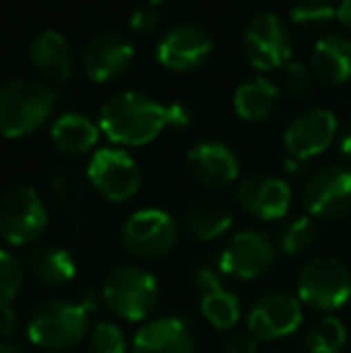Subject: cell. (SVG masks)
Returning a JSON list of instances; mask_svg holds the SVG:
<instances>
[{
	"instance_id": "6da1fadb",
	"label": "cell",
	"mask_w": 351,
	"mask_h": 353,
	"mask_svg": "<svg viewBox=\"0 0 351 353\" xmlns=\"http://www.w3.org/2000/svg\"><path fill=\"white\" fill-rule=\"evenodd\" d=\"M171 125L169 106L137 92L111 97L99 113V128L111 142L123 147H142Z\"/></svg>"
},
{
	"instance_id": "7a4b0ae2",
	"label": "cell",
	"mask_w": 351,
	"mask_h": 353,
	"mask_svg": "<svg viewBox=\"0 0 351 353\" xmlns=\"http://www.w3.org/2000/svg\"><path fill=\"white\" fill-rule=\"evenodd\" d=\"M97 291H85L80 301H46L29 315L27 336L43 351H70L92 330Z\"/></svg>"
},
{
	"instance_id": "3957f363",
	"label": "cell",
	"mask_w": 351,
	"mask_h": 353,
	"mask_svg": "<svg viewBox=\"0 0 351 353\" xmlns=\"http://www.w3.org/2000/svg\"><path fill=\"white\" fill-rule=\"evenodd\" d=\"M56 92L37 79H12L0 87V135L17 140L32 135L51 118Z\"/></svg>"
},
{
	"instance_id": "277c9868",
	"label": "cell",
	"mask_w": 351,
	"mask_h": 353,
	"mask_svg": "<svg viewBox=\"0 0 351 353\" xmlns=\"http://www.w3.org/2000/svg\"><path fill=\"white\" fill-rule=\"evenodd\" d=\"M101 301L113 315L128 322H140L150 317L159 303V281L142 267L121 265L103 279Z\"/></svg>"
},
{
	"instance_id": "5b68a950",
	"label": "cell",
	"mask_w": 351,
	"mask_h": 353,
	"mask_svg": "<svg viewBox=\"0 0 351 353\" xmlns=\"http://www.w3.org/2000/svg\"><path fill=\"white\" fill-rule=\"evenodd\" d=\"M301 305L310 310L332 312L339 310L351 298V270L344 260L334 255H320L305 262L296 281Z\"/></svg>"
},
{
	"instance_id": "8992f818",
	"label": "cell",
	"mask_w": 351,
	"mask_h": 353,
	"mask_svg": "<svg viewBox=\"0 0 351 353\" xmlns=\"http://www.w3.org/2000/svg\"><path fill=\"white\" fill-rule=\"evenodd\" d=\"M48 228V207L29 185H14L0 195V238L8 245L37 243Z\"/></svg>"
},
{
	"instance_id": "52a82bcc",
	"label": "cell",
	"mask_w": 351,
	"mask_h": 353,
	"mask_svg": "<svg viewBox=\"0 0 351 353\" xmlns=\"http://www.w3.org/2000/svg\"><path fill=\"white\" fill-rule=\"evenodd\" d=\"M121 243L130 255L140 260H159L176 248L178 223L169 212L157 207L137 210L123 221Z\"/></svg>"
},
{
	"instance_id": "ba28073f",
	"label": "cell",
	"mask_w": 351,
	"mask_h": 353,
	"mask_svg": "<svg viewBox=\"0 0 351 353\" xmlns=\"http://www.w3.org/2000/svg\"><path fill=\"white\" fill-rule=\"evenodd\" d=\"M241 46L255 70H281L291 56V34L274 12H258L243 29Z\"/></svg>"
},
{
	"instance_id": "9c48e42d",
	"label": "cell",
	"mask_w": 351,
	"mask_h": 353,
	"mask_svg": "<svg viewBox=\"0 0 351 353\" xmlns=\"http://www.w3.org/2000/svg\"><path fill=\"white\" fill-rule=\"evenodd\" d=\"M87 178L94 190L108 202H128L137 195L142 173L137 161L123 149H99L87 166Z\"/></svg>"
},
{
	"instance_id": "30bf717a",
	"label": "cell",
	"mask_w": 351,
	"mask_h": 353,
	"mask_svg": "<svg viewBox=\"0 0 351 353\" xmlns=\"http://www.w3.org/2000/svg\"><path fill=\"white\" fill-rule=\"evenodd\" d=\"M308 216L315 219H342L351 212V168L323 166L310 173L301 190Z\"/></svg>"
},
{
	"instance_id": "8fae6325",
	"label": "cell",
	"mask_w": 351,
	"mask_h": 353,
	"mask_svg": "<svg viewBox=\"0 0 351 353\" xmlns=\"http://www.w3.org/2000/svg\"><path fill=\"white\" fill-rule=\"evenodd\" d=\"M277 245L263 231H241L224 245L219 255V272L234 279L253 281L272 270Z\"/></svg>"
},
{
	"instance_id": "7c38bea8",
	"label": "cell",
	"mask_w": 351,
	"mask_h": 353,
	"mask_svg": "<svg viewBox=\"0 0 351 353\" xmlns=\"http://www.w3.org/2000/svg\"><path fill=\"white\" fill-rule=\"evenodd\" d=\"M303 322V305L296 296L270 291L253 303L248 312V334L258 341H274L294 334Z\"/></svg>"
},
{
	"instance_id": "4fadbf2b",
	"label": "cell",
	"mask_w": 351,
	"mask_h": 353,
	"mask_svg": "<svg viewBox=\"0 0 351 353\" xmlns=\"http://www.w3.org/2000/svg\"><path fill=\"white\" fill-rule=\"evenodd\" d=\"M337 137V118L328 108H313L301 113L289 123L284 132V147L294 161H308V159L323 154Z\"/></svg>"
},
{
	"instance_id": "5bb4252c",
	"label": "cell",
	"mask_w": 351,
	"mask_h": 353,
	"mask_svg": "<svg viewBox=\"0 0 351 353\" xmlns=\"http://www.w3.org/2000/svg\"><path fill=\"white\" fill-rule=\"evenodd\" d=\"M212 56V39L197 24H178L157 46V58L171 72H190L202 68Z\"/></svg>"
},
{
	"instance_id": "9a60e30c",
	"label": "cell",
	"mask_w": 351,
	"mask_h": 353,
	"mask_svg": "<svg viewBox=\"0 0 351 353\" xmlns=\"http://www.w3.org/2000/svg\"><path fill=\"white\" fill-rule=\"evenodd\" d=\"M236 202L245 214L258 221H277L291 207V188L286 181L267 173H255L236 188Z\"/></svg>"
},
{
	"instance_id": "2e32d148",
	"label": "cell",
	"mask_w": 351,
	"mask_h": 353,
	"mask_svg": "<svg viewBox=\"0 0 351 353\" xmlns=\"http://www.w3.org/2000/svg\"><path fill=\"white\" fill-rule=\"evenodd\" d=\"M132 61H135V48H132L130 39H126L123 34H99L87 43L85 53H82L85 74L101 84L123 77L132 65Z\"/></svg>"
},
{
	"instance_id": "e0dca14e",
	"label": "cell",
	"mask_w": 351,
	"mask_h": 353,
	"mask_svg": "<svg viewBox=\"0 0 351 353\" xmlns=\"http://www.w3.org/2000/svg\"><path fill=\"white\" fill-rule=\"evenodd\" d=\"M188 171L205 188H226L239 178L241 161L224 142H200L185 157Z\"/></svg>"
},
{
	"instance_id": "ac0fdd59",
	"label": "cell",
	"mask_w": 351,
	"mask_h": 353,
	"mask_svg": "<svg viewBox=\"0 0 351 353\" xmlns=\"http://www.w3.org/2000/svg\"><path fill=\"white\" fill-rule=\"evenodd\" d=\"M195 286L200 291V312L214 330H231L241 317V301L212 267L195 272Z\"/></svg>"
},
{
	"instance_id": "d6986e66",
	"label": "cell",
	"mask_w": 351,
	"mask_h": 353,
	"mask_svg": "<svg viewBox=\"0 0 351 353\" xmlns=\"http://www.w3.org/2000/svg\"><path fill=\"white\" fill-rule=\"evenodd\" d=\"M132 353H195V341L181 317H154L135 334Z\"/></svg>"
},
{
	"instance_id": "ffe728a7",
	"label": "cell",
	"mask_w": 351,
	"mask_h": 353,
	"mask_svg": "<svg viewBox=\"0 0 351 353\" xmlns=\"http://www.w3.org/2000/svg\"><path fill=\"white\" fill-rule=\"evenodd\" d=\"M310 70L318 82L339 87L351 79V39L344 34H328L318 39L310 53Z\"/></svg>"
},
{
	"instance_id": "44dd1931",
	"label": "cell",
	"mask_w": 351,
	"mask_h": 353,
	"mask_svg": "<svg viewBox=\"0 0 351 353\" xmlns=\"http://www.w3.org/2000/svg\"><path fill=\"white\" fill-rule=\"evenodd\" d=\"M29 61L32 68L39 72V77L46 82H66L72 74V48L68 43V39L61 32H41L32 41L29 48Z\"/></svg>"
},
{
	"instance_id": "7402d4cb",
	"label": "cell",
	"mask_w": 351,
	"mask_h": 353,
	"mask_svg": "<svg viewBox=\"0 0 351 353\" xmlns=\"http://www.w3.org/2000/svg\"><path fill=\"white\" fill-rule=\"evenodd\" d=\"M27 270L39 283L48 288L66 286L75 279L77 265L72 255L61 245H39L29 252L27 257Z\"/></svg>"
},
{
	"instance_id": "603a6c76",
	"label": "cell",
	"mask_w": 351,
	"mask_h": 353,
	"mask_svg": "<svg viewBox=\"0 0 351 353\" xmlns=\"http://www.w3.org/2000/svg\"><path fill=\"white\" fill-rule=\"evenodd\" d=\"M277 106H279V87L267 77L248 79L234 94L236 113L248 123H263L272 118Z\"/></svg>"
},
{
	"instance_id": "cb8c5ba5",
	"label": "cell",
	"mask_w": 351,
	"mask_h": 353,
	"mask_svg": "<svg viewBox=\"0 0 351 353\" xmlns=\"http://www.w3.org/2000/svg\"><path fill=\"white\" fill-rule=\"evenodd\" d=\"M101 128L82 113H63L51 128V140L63 154H87L99 142Z\"/></svg>"
},
{
	"instance_id": "d4e9b609",
	"label": "cell",
	"mask_w": 351,
	"mask_h": 353,
	"mask_svg": "<svg viewBox=\"0 0 351 353\" xmlns=\"http://www.w3.org/2000/svg\"><path fill=\"white\" fill-rule=\"evenodd\" d=\"M234 223V214L219 200H200L188 210L185 228L197 241H217Z\"/></svg>"
},
{
	"instance_id": "484cf974",
	"label": "cell",
	"mask_w": 351,
	"mask_h": 353,
	"mask_svg": "<svg viewBox=\"0 0 351 353\" xmlns=\"http://www.w3.org/2000/svg\"><path fill=\"white\" fill-rule=\"evenodd\" d=\"M344 344H347V327L334 315L320 317L305 334L308 353H342Z\"/></svg>"
},
{
	"instance_id": "4316f807",
	"label": "cell",
	"mask_w": 351,
	"mask_h": 353,
	"mask_svg": "<svg viewBox=\"0 0 351 353\" xmlns=\"http://www.w3.org/2000/svg\"><path fill=\"white\" fill-rule=\"evenodd\" d=\"M315 238H318V228H315L313 216L303 214V216L291 219V221L281 228L279 250L284 252L286 257H299L315 245Z\"/></svg>"
},
{
	"instance_id": "83f0119b",
	"label": "cell",
	"mask_w": 351,
	"mask_h": 353,
	"mask_svg": "<svg viewBox=\"0 0 351 353\" xmlns=\"http://www.w3.org/2000/svg\"><path fill=\"white\" fill-rule=\"evenodd\" d=\"M337 19V5L330 0H299L291 8V22L303 29H320Z\"/></svg>"
},
{
	"instance_id": "f1b7e54d",
	"label": "cell",
	"mask_w": 351,
	"mask_h": 353,
	"mask_svg": "<svg viewBox=\"0 0 351 353\" xmlns=\"http://www.w3.org/2000/svg\"><path fill=\"white\" fill-rule=\"evenodd\" d=\"M24 283V267L12 252L0 250V310L12 307Z\"/></svg>"
},
{
	"instance_id": "f546056e",
	"label": "cell",
	"mask_w": 351,
	"mask_h": 353,
	"mask_svg": "<svg viewBox=\"0 0 351 353\" xmlns=\"http://www.w3.org/2000/svg\"><path fill=\"white\" fill-rule=\"evenodd\" d=\"M89 349L92 353H128V339L123 330L113 322H99L89 332Z\"/></svg>"
},
{
	"instance_id": "4dcf8cb0",
	"label": "cell",
	"mask_w": 351,
	"mask_h": 353,
	"mask_svg": "<svg viewBox=\"0 0 351 353\" xmlns=\"http://www.w3.org/2000/svg\"><path fill=\"white\" fill-rule=\"evenodd\" d=\"M313 70L305 63H294L289 61L281 68V84H284L286 92L291 94H305L313 84Z\"/></svg>"
},
{
	"instance_id": "1f68e13d",
	"label": "cell",
	"mask_w": 351,
	"mask_h": 353,
	"mask_svg": "<svg viewBox=\"0 0 351 353\" xmlns=\"http://www.w3.org/2000/svg\"><path fill=\"white\" fill-rule=\"evenodd\" d=\"M130 29L140 37H150L159 29V10L154 5H145V8H137L130 17Z\"/></svg>"
},
{
	"instance_id": "d6a6232c",
	"label": "cell",
	"mask_w": 351,
	"mask_h": 353,
	"mask_svg": "<svg viewBox=\"0 0 351 353\" xmlns=\"http://www.w3.org/2000/svg\"><path fill=\"white\" fill-rule=\"evenodd\" d=\"M51 190L61 207H72L77 202V185H72V181L68 176H53Z\"/></svg>"
},
{
	"instance_id": "836d02e7",
	"label": "cell",
	"mask_w": 351,
	"mask_h": 353,
	"mask_svg": "<svg viewBox=\"0 0 351 353\" xmlns=\"http://www.w3.org/2000/svg\"><path fill=\"white\" fill-rule=\"evenodd\" d=\"M19 332H22V320H19V315L12 307H3V310H0V336H3V341L14 339Z\"/></svg>"
},
{
	"instance_id": "e575fe53",
	"label": "cell",
	"mask_w": 351,
	"mask_h": 353,
	"mask_svg": "<svg viewBox=\"0 0 351 353\" xmlns=\"http://www.w3.org/2000/svg\"><path fill=\"white\" fill-rule=\"evenodd\" d=\"M224 353H258V339L253 334H236L226 341Z\"/></svg>"
},
{
	"instance_id": "d590c367",
	"label": "cell",
	"mask_w": 351,
	"mask_h": 353,
	"mask_svg": "<svg viewBox=\"0 0 351 353\" xmlns=\"http://www.w3.org/2000/svg\"><path fill=\"white\" fill-rule=\"evenodd\" d=\"M169 116H171V128H176V130H181V128H185L188 123H190V108L185 106V103H171L169 106Z\"/></svg>"
},
{
	"instance_id": "8d00e7d4",
	"label": "cell",
	"mask_w": 351,
	"mask_h": 353,
	"mask_svg": "<svg viewBox=\"0 0 351 353\" xmlns=\"http://www.w3.org/2000/svg\"><path fill=\"white\" fill-rule=\"evenodd\" d=\"M337 19L347 32H351V0H342L337 5Z\"/></svg>"
},
{
	"instance_id": "74e56055",
	"label": "cell",
	"mask_w": 351,
	"mask_h": 353,
	"mask_svg": "<svg viewBox=\"0 0 351 353\" xmlns=\"http://www.w3.org/2000/svg\"><path fill=\"white\" fill-rule=\"evenodd\" d=\"M339 149H342V154L351 161V123L342 130V140H339Z\"/></svg>"
},
{
	"instance_id": "f35d334b",
	"label": "cell",
	"mask_w": 351,
	"mask_h": 353,
	"mask_svg": "<svg viewBox=\"0 0 351 353\" xmlns=\"http://www.w3.org/2000/svg\"><path fill=\"white\" fill-rule=\"evenodd\" d=\"M0 353H29L24 346L14 344V341H0Z\"/></svg>"
},
{
	"instance_id": "ab89813d",
	"label": "cell",
	"mask_w": 351,
	"mask_h": 353,
	"mask_svg": "<svg viewBox=\"0 0 351 353\" xmlns=\"http://www.w3.org/2000/svg\"><path fill=\"white\" fill-rule=\"evenodd\" d=\"M152 5H157V3H164V0H150Z\"/></svg>"
}]
</instances>
